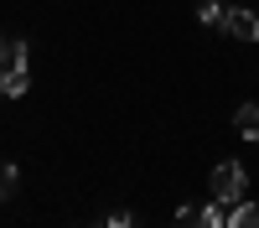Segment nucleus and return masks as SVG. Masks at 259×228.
Here are the masks:
<instances>
[{"label":"nucleus","mask_w":259,"mask_h":228,"mask_svg":"<svg viewBox=\"0 0 259 228\" xmlns=\"http://www.w3.org/2000/svg\"><path fill=\"white\" fill-rule=\"evenodd\" d=\"M207 181H212V202H223V207L244 202V192H249V171H244L239 161H218Z\"/></svg>","instance_id":"obj_1"},{"label":"nucleus","mask_w":259,"mask_h":228,"mask_svg":"<svg viewBox=\"0 0 259 228\" xmlns=\"http://www.w3.org/2000/svg\"><path fill=\"white\" fill-rule=\"evenodd\" d=\"M171 228H228V213H223V202H187L177 207Z\"/></svg>","instance_id":"obj_2"},{"label":"nucleus","mask_w":259,"mask_h":228,"mask_svg":"<svg viewBox=\"0 0 259 228\" xmlns=\"http://www.w3.org/2000/svg\"><path fill=\"white\" fill-rule=\"evenodd\" d=\"M223 31H228L233 41H259V11L228 6V16H223Z\"/></svg>","instance_id":"obj_3"},{"label":"nucleus","mask_w":259,"mask_h":228,"mask_svg":"<svg viewBox=\"0 0 259 228\" xmlns=\"http://www.w3.org/2000/svg\"><path fill=\"white\" fill-rule=\"evenodd\" d=\"M233 130H239V140H259V104H239L233 109Z\"/></svg>","instance_id":"obj_4"},{"label":"nucleus","mask_w":259,"mask_h":228,"mask_svg":"<svg viewBox=\"0 0 259 228\" xmlns=\"http://www.w3.org/2000/svg\"><path fill=\"white\" fill-rule=\"evenodd\" d=\"M26 88H31V73H26V68H0V94L21 99Z\"/></svg>","instance_id":"obj_5"},{"label":"nucleus","mask_w":259,"mask_h":228,"mask_svg":"<svg viewBox=\"0 0 259 228\" xmlns=\"http://www.w3.org/2000/svg\"><path fill=\"white\" fill-rule=\"evenodd\" d=\"M228 228H259V207H254V202H233Z\"/></svg>","instance_id":"obj_6"},{"label":"nucleus","mask_w":259,"mask_h":228,"mask_svg":"<svg viewBox=\"0 0 259 228\" xmlns=\"http://www.w3.org/2000/svg\"><path fill=\"white\" fill-rule=\"evenodd\" d=\"M26 52H31V47H26L21 36H16L11 47H0V68H26Z\"/></svg>","instance_id":"obj_7"},{"label":"nucleus","mask_w":259,"mask_h":228,"mask_svg":"<svg viewBox=\"0 0 259 228\" xmlns=\"http://www.w3.org/2000/svg\"><path fill=\"white\" fill-rule=\"evenodd\" d=\"M223 16H228V6H218V0H202V6H197V21H202V26H218V31H223Z\"/></svg>","instance_id":"obj_8"},{"label":"nucleus","mask_w":259,"mask_h":228,"mask_svg":"<svg viewBox=\"0 0 259 228\" xmlns=\"http://www.w3.org/2000/svg\"><path fill=\"white\" fill-rule=\"evenodd\" d=\"M16 192V161H0V202Z\"/></svg>","instance_id":"obj_9"},{"label":"nucleus","mask_w":259,"mask_h":228,"mask_svg":"<svg viewBox=\"0 0 259 228\" xmlns=\"http://www.w3.org/2000/svg\"><path fill=\"white\" fill-rule=\"evenodd\" d=\"M104 228H140V223L130 218V213H109V223H104Z\"/></svg>","instance_id":"obj_10"}]
</instances>
